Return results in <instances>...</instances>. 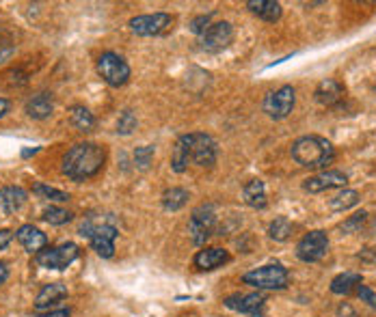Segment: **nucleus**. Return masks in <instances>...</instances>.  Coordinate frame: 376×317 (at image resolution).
Returning a JSON list of instances; mask_svg holds the SVG:
<instances>
[{
    "label": "nucleus",
    "mask_w": 376,
    "mask_h": 317,
    "mask_svg": "<svg viewBox=\"0 0 376 317\" xmlns=\"http://www.w3.org/2000/svg\"><path fill=\"white\" fill-rule=\"evenodd\" d=\"M104 147L95 143H78L63 155V173L72 182H87L104 169Z\"/></svg>",
    "instance_id": "obj_1"
},
{
    "label": "nucleus",
    "mask_w": 376,
    "mask_h": 317,
    "mask_svg": "<svg viewBox=\"0 0 376 317\" xmlns=\"http://www.w3.org/2000/svg\"><path fill=\"white\" fill-rule=\"evenodd\" d=\"M292 157L296 160V165L305 167V169H325L327 165L333 162L335 157V149L333 145L322 138V136H301L292 149H290Z\"/></svg>",
    "instance_id": "obj_2"
},
{
    "label": "nucleus",
    "mask_w": 376,
    "mask_h": 317,
    "mask_svg": "<svg viewBox=\"0 0 376 317\" xmlns=\"http://www.w3.org/2000/svg\"><path fill=\"white\" fill-rule=\"evenodd\" d=\"M78 233L82 238H87L93 246V250L104 257V259H111L115 255V240L119 235L115 223L109 218V216H87L82 223H80V229Z\"/></svg>",
    "instance_id": "obj_3"
},
{
    "label": "nucleus",
    "mask_w": 376,
    "mask_h": 317,
    "mask_svg": "<svg viewBox=\"0 0 376 317\" xmlns=\"http://www.w3.org/2000/svg\"><path fill=\"white\" fill-rule=\"evenodd\" d=\"M290 281L288 270L281 266V263H268V266L255 268L251 272H247L242 277V283L257 287V289H286Z\"/></svg>",
    "instance_id": "obj_4"
},
{
    "label": "nucleus",
    "mask_w": 376,
    "mask_h": 317,
    "mask_svg": "<svg viewBox=\"0 0 376 317\" xmlns=\"http://www.w3.org/2000/svg\"><path fill=\"white\" fill-rule=\"evenodd\" d=\"M182 145L188 151L190 162L197 167H212L217 162V143H214L212 136L201 134V132H193V134H184L180 136Z\"/></svg>",
    "instance_id": "obj_5"
},
{
    "label": "nucleus",
    "mask_w": 376,
    "mask_h": 317,
    "mask_svg": "<svg viewBox=\"0 0 376 317\" xmlns=\"http://www.w3.org/2000/svg\"><path fill=\"white\" fill-rule=\"evenodd\" d=\"M97 74L109 87H124L130 80V65L126 63L124 57H119L117 52H104L97 59Z\"/></svg>",
    "instance_id": "obj_6"
},
{
    "label": "nucleus",
    "mask_w": 376,
    "mask_h": 317,
    "mask_svg": "<svg viewBox=\"0 0 376 317\" xmlns=\"http://www.w3.org/2000/svg\"><path fill=\"white\" fill-rule=\"evenodd\" d=\"M214 225H217V211H214V205L203 203V205L195 207L190 214V221H188V235H190L193 244H197V246L205 244L214 231Z\"/></svg>",
    "instance_id": "obj_7"
},
{
    "label": "nucleus",
    "mask_w": 376,
    "mask_h": 317,
    "mask_svg": "<svg viewBox=\"0 0 376 317\" xmlns=\"http://www.w3.org/2000/svg\"><path fill=\"white\" fill-rule=\"evenodd\" d=\"M294 104H296V91H294V87L286 84V87H281V89H277L273 93H268L264 97L262 111L271 119L279 121V119H286L292 113Z\"/></svg>",
    "instance_id": "obj_8"
},
{
    "label": "nucleus",
    "mask_w": 376,
    "mask_h": 317,
    "mask_svg": "<svg viewBox=\"0 0 376 317\" xmlns=\"http://www.w3.org/2000/svg\"><path fill=\"white\" fill-rule=\"evenodd\" d=\"M78 246L74 242H65L61 246L55 248H43L41 252H37V263L41 268L48 270H65L74 259H78Z\"/></svg>",
    "instance_id": "obj_9"
},
{
    "label": "nucleus",
    "mask_w": 376,
    "mask_h": 317,
    "mask_svg": "<svg viewBox=\"0 0 376 317\" xmlns=\"http://www.w3.org/2000/svg\"><path fill=\"white\" fill-rule=\"evenodd\" d=\"M329 252V235L325 231H309L296 244V257L305 263H316Z\"/></svg>",
    "instance_id": "obj_10"
},
{
    "label": "nucleus",
    "mask_w": 376,
    "mask_h": 317,
    "mask_svg": "<svg viewBox=\"0 0 376 317\" xmlns=\"http://www.w3.org/2000/svg\"><path fill=\"white\" fill-rule=\"evenodd\" d=\"M173 24V18L169 13H149V16H136L130 20V30L141 37H154L163 35Z\"/></svg>",
    "instance_id": "obj_11"
},
{
    "label": "nucleus",
    "mask_w": 376,
    "mask_h": 317,
    "mask_svg": "<svg viewBox=\"0 0 376 317\" xmlns=\"http://www.w3.org/2000/svg\"><path fill=\"white\" fill-rule=\"evenodd\" d=\"M234 39V28L230 22H217L210 24V28L199 35V45L208 52H219L223 48H227Z\"/></svg>",
    "instance_id": "obj_12"
},
{
    "label": "nucleus",
    "mask_w": 376,
    "mask_h": 317,
    "mask_svg": "<svg viewBox=\"0 0 376 317\" xmlns=\"http://www.w3.org/2000/svg\"><path fill=\"white\" fill-rule=\"evenodd\" d=\"M223 304L236 313L251 315V317H262L266 308V298L262 294H234L223 300Z\"/></svg>",
    "instance_id": "obj_13"
},
{
    "label": "nucleus",
    "mask_w": 376,
    "mask_h": 317,
    "mask_svg": "<svg viewBox=\"0 0 376 317\" xmlns=\"http://www.w3.org/2000/svg\"><path fill=\"white\" fill-rule=\"evenodd\" d=\"M346 182H348V177L342 171H322L313 177H307L303 182V188L311 194H318V192H325L331 188H344Z\"/></svg>",
    "instance_id": "obj_14"
},
{
    "label": "nucleus",
    "mask_w": 376,
    "mask_h": 317,
    "mask_svg": "<svg viewBox=\"0 0 376 317\" xmlns=\"http://www.w3.org/2000/svg\"><path fill=\"white\" fill-rule=\"evenodd\" d=\"M65 298H68V287L63 283H50V285H45L37 294V298H35V311L37 313H43V311L48 313L52 306L61 304Z\"/></svg>",
    "instance_id": "obj_15"
},
{
    "label": "nucleus",
    "mask_w": 376,
    "mask_h": 317,
    "mask_svg": "<svg viewBox=\"0 0 376 317\" xmlns=\"http://www.w3.org/2000/svg\"><path fill=\"white\" fill-rule=\"evenodd\" d=\"M24 111L31 119H48L52 115V111H55V97H52V93H35L33 97H28L26 106H24Z\"/></svg>",
    "instance_id": "obj_16"
},
{
    "label": "nucleus",
    "mask_w": 376,
    "mask_h": 317,
    "mask_svg": "<svg viewBox=\"0 0 376 317\" xmlns=\"http://www.w3.org/2000/svg\"><path fill=\"white\" fill-rule=\"evenodd\" d=\"M227 261H230V252L223 250V248H203L193 259L197 270H217Z\"/></svg>",
    "instance_id": "obj_17"
},
{
    "label": "nucleus",
    "mask_w": 376,
    "mask_h": 317,
    "mask_svg": "<svg viewBox=\"0 0 376 317\" xmlns=\"http://www.w3.org/2000/svg\"><path fill=\"white\" fill-rule=\"evenodd\" d=\"M16 238H18V242L24 246V250H28V252H41L43 248H45V244H48V235L43 233V231H39L37 227H33V225H22L18 231H16Z\"/></svg>",
    "instance_id": "obj_18"
},
{
    "label": "nucleus",
    "mask_w": 376,
    "mask_h": 317,
    "mask_svg": "<svg viewBox=\"0 0 376 317\" xmlns=\"http://www.w3.org/2000/svg\"><path fill=\"white\" fill-rule=\"evenodd\" d=\"M26 199H28V194H26L24 188L7 186V188L0 190V211H3L5 216H11L26 203Z\"/></svg>",
    "instance_id": "obj_19"
},
{
    "label": "nucleus",
    "mask_w": 376,
    "mask_h": 317,
    "mask_svg": "<svg viewBox=\"0 0 376 317\" xmlns=\"http://www.w3.org/2000/svg\"><path fill=\"white\" fill-rule=\"evenodd\" d=\"M313 95H316V101H320L322 106H335L344 97V87L338 80L327 78L316 87Z\"/></svg>",
    "instance_id": "obj_20"
},
{
    "label": "nucleus",
    "mask_w": 376,
    "mask_h": 317,
    "mask_svg": "<svg viewBox=\"0 0 376 317\" xmlns=\"http://www.w3.org/2000/svg\"><path fill=\"white\" fill-rule=\"evenodd\" d=\"M247 9L264 22H277L281 18V5L275 0H249Z\"/></svg>",
    "instance_id": "obj_21"
},
{
    "label": "nucleus",
    "mask_w": 376,
    "mask_h": 317,
    "mask_svg": "<svg viewBox=\"0 0 376 317\" xmlns=\"http://www.w3.org/2000/svg\"><path fill=\"white\" fill-rule=\"evenodd\" d=\"M242 199L249 207L253 209H264L266 207V188L262 179H251L245 188H242Z\"/></svg>",
    "instance_id": "obj_22"
},
{
    "label": "nucleus",
    "mask_w": 376,
    "mask_h": 317,
    "mask_svg": "<svg viewBox=\"0 0 376 317\" xmlns=\"http://www.w3.org/2000/svg\"><path fill=\"white\" fill-rule=\"evenodd\" d=\"M359 285H361V274H357V272H344V274H340V277H335L331 281V291L338 294V296H348Z\"/></svg>",
    "instance_id": "obj_23"
},
{
    "label": "nucleus",
    "mask_w": 376,
    "mask_h": 317,
    "mask_svg": "<svg viewBox=\"0 0 376 317\" xmlns=\"http://www.w3.org/2000/svg\"><path fill=\"white\" fill-rule=\"evenodd\" d=\"M70 117H72V123L78 132H91L95 128V117L85 109V106H72Z\"/></svg>",
    "instance_id": "obj_24"
},
{
    "label": "nucleus",
    "mask_w": 376,
    "mask_h": 317,
    "mask_svg": "<svg viewBox=\"0 0 376 317\" xmlns=\"http://www.w3.org/2000/svg\"><path fill=\"white\" fill-rule=\"evenodd\" d=\"M188 203V192L184 188H169L163 194V207L167 211H178Z\"/></svg>",
    "instance_id": "obj_25"
},
{
    "label": "nucleus",
    "mask_w": 376,
    "mask_h": 317,
    "mask_svg": "<svg viewBox=\"0 0 376 317\" xmlns=\"http://www.w3.org/2000/svg\"><path fill=\"white\" fill-rule=\"evenodd\" d=\"M357 203H359V192L357 190H342L340 194H335L329 201V207L333 211H346V209L355 207Z\"/></svg>",
    "instance_id": "obj_26"
},
{
    "label": "nucleus",
    "mask_w": 376,
    "mask_h": 317,
    "mask_svg": "<svg viewBox=\"0 0 376 317\" xmlns=\"http://www.w3.org/2000/svg\"><path fill=\"white\" fill-rule=\"evenodd\" d=\"M72 211H68V209H63V207H57V205H50V207H45L43 211H41V218L45 221V223H50V225H68L70 221H72Z\"/></svg>",
    "instance_id": "obj_27"
},
{
    "label": "nucleus",
    "mask_w": 376,
    "mask_h": 317,
    "mask_svg": "<svg viewBox=\"0 0 376 317\" xmlns=\"http://www.w3.org/2000/svg\"><path fill=\"white\" fill-rule=\"evenodd\" d=\"M33 192H35L39 199L52 201V203H65V201H70V194H68V192H63V190H59V188H52V186H48V184H41V182L33 186Z\"/></svg>",
    "instance_id": "obj_28"
},
{
    "label": "nucleus",
    "mask_w": 376,
    "mask_h": 317,
    "mask_svg": "<svg viewBox=\"0 0 376 317\" xmlns=\"http://www.w3.org/2000/svg\"><path fill=\"white\" fill-rule=\"evenodd\" d=\"M292 233V223L286 216H277L271 225H268V235L275 242H286Z\"/></svg>",
    "instance_id": "obj_29"
},
{
    "label": "nucleus",
    "mask_w": 376,
    "mask_h": 317,
    "mask_svg": "<svg viewBox=\"0 0 376 317\" xmlns=\"http://www.w3.org/2000/svg\"><path fill=\"white\" fill-rule=\"evenodd\" d=\"M188 165H190L188 151H186V147L182 145V140L178 138V143H176V147H173V151H171V169H173L176 173H184V171L188 169Z\"/></svg>",
    "instance_id": "obj_30"
},
{
    "label": "nucleus",
    "mask_w": 376,
    "mask_h": 317,
    "mask_svg": "<svg viewBox=\"0 0 376 317\" xmlns=\"http://www.w3.org/2000/svg\"><path fill=\"white\" fill-rule=\"evenodd\" d=\"M154 153H156V147L154 145H143V147H136L134 151V165L141 169V171H147L151 160H154Z\"/></svg>",
    "instance_id": "obj_31"
},
{
    "label": "nucleus",
    "mask_w": 376,
    "mask_h": 317,
    "mask_svg": "<svg viewBox=\"0 0 376 317\" xmlns=\"http://www.w3.org/2000/svg\"><path fill=\"white\" fill-rule=\"evenodd\" d=\"M365 221H367V211H357V214H353L348 221H344L342 225H340V231H342V235H348V233H355V231H359L363 225H365Z\"/></svg>",
    "instance_id": "obj_32"
},
{
    "label": "nucleus",
    "mask_w": 376,
    "mask_h": 317,
    "mask_svg": "<svg viewBox=\"0 0 376 317\" xmlns=\"http://www.w3.org/2000/svg\"><path fill=\"white\" fill-rule=\"evenodd\" d=\"M136 123L139 121H136V115L132 111H122V115L117 119V134H124V136L132 134L136 130Z\"/></svg>",
    "instance_id": "obj_33"
},
{
    "label": "nucleus",
    "mask_w": 376,
    "mask_h": 317,
    "mask_svg": "<svg viewBox=\"0 0 376 317\" xmlns=\"http://www.w3.org/2000/svg\"><path fill=\"white\" fill-rule=\"evenodd\" d=\"M210 20H212V16H199V18H195V20L190 22V30H193L195 35H203V33L210 28Z\"/></svg>",
    "instance_id": "obj_34"
},
{
    "label": "nucleus",
    "mask_w": 376,
    "mask_h": 317,
    "mask_svg": "<svg viewBox=\"0 0 376 317\" xmlns=\"http://www.w3.org/2000/svg\"><path fill=\"white\" fill-rule=\"evenodd\" d=\"M355 291H357V296L361 298V302H365V304H370L372 308H376V294H374L367 285H359Z\"/></svg>",
    "instance_id": "obj_35"
},
{
    "label": "nucleus",
    "mask_w": 376,
    "mask_h": 317,
    "mask_svg": "<svg viewBox=\"0 0 376 317\" xmlns=\"http://www.w3.org/2000/svg\"><path fill=\"white\" fill-rule=\"evenodd\" d=\"M14 240V231L11 229H0V250H5Z\"/></svg>",
    "instance_id": "obj_36"
},
{
    "label": "nucleus",
    "mask_w": 376,
    "mask_h": 317,
    "mask_svg": "<svg viewBox=\"0 0 376 317\" xmlns=\"http://www.w3.org/2000/svg\"><path fill=\"white\" fill-rule=\"evenodd\" d=\"M70 308H57V311H48V313H39L37 317H70Z\"/></svg>",
    "instance_id": "obj_37"
},
{
    "label": "nucleus",
    "mask_w": 376,
    "mask_h": 317,
    "mask_svg": "<svg viewBox=\"0 0 376 317\" xmlns=\"http://www.w3.org/2000/svg\"><path fill=\"white\" fill-rule=\"evenodd\" d=\"M9 279V263L7 261H0V285Z\"/></svg>",
    "instance_id": "obj_38"
},
{
    "label": "nucleus",
    "mask_w": 376,
    "mask_h": 317,
    "mask_svg": "<svg viewBox=\"0 0 376 317\" xmlns=\"http://www.w3.org/2000/svg\"><path fill=\"white\" fill-rule=\"evenodd\" d=\"M9 109H11V101L5 99V97H0V119H3L9 113Z\"/></svg>",
    "instance_id": "obj_39"
},
{
    "label": "nucleus",
    "mask_w": 376,
    "mask_h": 317,
    "mask_svg": "<svg viewBox=\"0 0 376 317\" xmlns=\"http://www.w3.org/2000/svg\"><path fill=\"white\" fill-rule=\"evenodd\" d=\"M39 151V147H33V149H24L22 151V157H28V155H35Z\"/></svg>",
    "instance_id": "obj_40"
}]
</instances>
